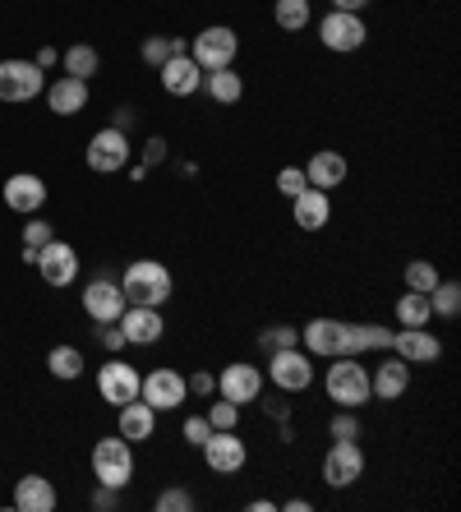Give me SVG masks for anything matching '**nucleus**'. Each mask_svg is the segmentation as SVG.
Wrapping results in <instances>:
<instances>
[{
    "label": "nucleus",
    "mask_w": 461,
    "mask_h": 512,
    "mask_svg": "<svg viewBox=\"0 0 461 512\" xmlns=\"http://www.w3.org/2000/svg\"><path fill=\"white\" fill-rule=\"evenodd\" d=\"M120 291H125L130 305H153V310H162L166 300L176 296V277L157 259H134L130 268L120 273Z\"/></svg>",
    "instance_id": "1"
},
{
    "label": "nucleus",
    "mask_w": 461,
    "mask_h": 512,
    "mask_svg": "<svg viewBox=\"0 0 461 512\" xmlns=\"http://www.w3.org/2000/svg\"><path fill=\"white\" fill-rule=\"evenodd\" d=\"M323 393H328L332 406H346V411H360L369 402V370L355 356H337L323 374Z\"/></svg>",
    "instance_id": "2"
},
{
    "label": "nucleus",
    "mask_w": 461,
    "mask_h": 512,
    "mask_svg": "<svg viewBox=\"0 0 461 512\" xmlns=\"http://www.w3.org/2000/svg\"><path fill=\"white\" fill-rule=\"evenodd\" d=\"M93 476L97 485H111V489H125L134 480V448L130 439L120 434H107V439L93 443Z\"/></svg>",
    "instance_id": "3"
},
{
    "label": "nucleus",
    "mask_w": 461,
    "mask_h": 512,
    "mask_svg": "<svg viewBox=\"0 0 461 512\" xmlns=\"http://www.w3.org/2000/svg\"><path fill=\"white\" fill-rule=\"evenodd\" d=\"M190 56L199 60V70H226V65H236V56H240V37H236V28L208 24L203 33H194V37H190Z\"/></svg>",
    "instance_id": "4"
},
{
    "label": "nucleus",
    "mask_w": 461,
    "mask_h": 512,
    "mask_svg": "<svg viewBox=\"0 0 461 512\" xmlns=\"http://www.w3.org/2000/svg\"><path fill=\"white\" fill-rule=\"evenodd\" d=\"M263 379L282 393H305L314 383V356L300 351V346H286V351H268V374Z\"/></svg>",
    "instance_id": "5"
},
{
    "label": "nucleus",
    "mask_w": 461,
    "mask_h": 512,
    "mask_svg": "<svg viewBox=\"0 0 461 512\" xmlns=\"http://www.w3.org/2000/svg\"><path fill=\"white\" fill-rule=\"evenodd\" d=\"M88 171L97 176H116V171L130 167V134L116 130V125H102V130L88 139V153H83Z\"/></svg>",
    "instance_id": "6"
},
{
    "label": "nucleus",
    "mask_w": 461,
    "mask_h": 512,
    "mask_svg": "<svg viewBox=\"0 0 461 512\" xmlns=\"http://www.w3.org/2000/svg\"><path fill=\"white\" fill-rule=\"evenodd\" d=\"M300 346L309 356H323V360H337V356H351V323L342 319H309L300 328Z\"/></svg>",
    "instance_id": "7"
},
{
    "label": "nucleus",
    "mask_w": 461,
    "mask_h": 512,
    "mask_svg": "<svg viewBox=\"0 0 461 512\" xmlns=\"http://www.w3.org/2000/svg\"><path fill=\"white\" fill-rule=\"evenodd\" d=\"M365 476V448H360V439H332V448L323 453V480H328L332 489H351L355 480Z\"/></svg>",
    "instance_id": "8"
},
{
    "label": "nucleus",
    "mask_w": 461,
    "mask_h": 512,
    "mask_svg": "<svg viewBox=\"0 0 461 512\" xmlns=\"http://www.w3.org/2000/svg\"><path fill=\"white\" fill-rule=\"evenodd\" d=\"M139 397L148 406H153L157 416L162 411H176V406H185V397H190V383H185V374L180 370H148L139 383Z\"/></svg>",
    "instance_id": "9"
},
{
    "label": "nucleus",
    "mask_w": 461,
    "mask_h": 512,
    "mask_svg": "<svg viewBox=\"0 0 461 512\" xmlns=\"http://www.w3.org/2000/svg\"><path fill=\"white\" fill-rule=\"evenodd\" d=\"M365 19L360 14H346V10H328L323 14V24H319V42L328 51H337V56H346V51H360L365 47Z\"/></svg>",
    "instance_id": "10"
},
{
    "label": "nucleus",
    "mask_w": 461,
    "mask_h": 512,
    "mask_svg": "<svg viewBox=\"0 0 461 512\" xmlns=\"http://www.w3.org/2000/svg\"><path fill=\"white\" fill-rule=\"evenodd\" d=\"M47 93V79L33 60H0V102H33Z\"/></svg>",
    "instance_id": "11"
},
{
    "label": "nucleus",
    "mask_w": 461,
    "mask_h": 512,
    "mask_svg": "<svg viewBox=\"0 0 461 512\" xmlns=\"http://www.w3.org/2000/svg\"><path fill=\"white\" fill-rule=\"evenodd\" d=\"M199 453H203V462H208V471H217V476H236L240 466L249 462V448L240 443L236 429H213Z\"/></svg>",
    "instance_id": "12"
},
{
    "label": "nucleus",
    "mask_w": 461,
    "mask_h": 512,
    "mask_svg": "<svg viewBox=\"0 0 461 512\" xmlns=\"http://www.w3.org/2000/svg\"><path fill=\"white\" fill-rule=\"evenodd\" d=\"M139 370H134L130 360H120V356H111L102 370H97V393H102V402H111V406H125V402H134L139 397Z\"/></svg>",
    "instance_id": "13"
},
{
    "label": "nucleus",
    "mask_w": 461,
    "mask_h": 512,
    "mask_svg": "<svg viewBox=\"0 0 461 512\" xmlns=\"http://www.w3.org/2000/svg\"><path fill=\"white\" fill-rule=\"evenodd\" d=\"M33 268L42 273L47 286H70L74 277H79V254H74V245H65V240H47V245L37 250Z\"/></svg>",
    "instance_id": "14"
},
{
    "label": "nucleus",
    "mask_w": 461,
    "mask_h": 512,
    "mask_svg": "<svg viewBox=\"0 0 461 512\" xmlns=\"http://www.w3.org/2000/svg\"><path fill=\"white\" fill-rule=\"evenodd\" d=\"M125 291H120V282H111V277H93V282L83 286V310H88V319L93 323H116L120 314H125Z\"/></svg>",
    "instance_id": "15"
},
{
    "label": "nucleus",
    "mask_w": 461,
    "mask_h": 512,
    "mask_svg": "<svg viewBox=\"0 0 461 512\" xmlns=\"http://www.w3.org/2000/svg\"><path fill=\"white\" fill-rule=\"evenodd\" d=\"M259 393H263V370L245 365V360H236V365H226L217 374V397H226V402L249 406V402H259Z\"/></svg>",
    "instance_id": "16"
},
{
    "label": "nucleus",
    "mask_w": 461,
    "mask_h": 512,
    "mask_svg": "<svg viewBox=\"0 0 461 512\" xmlns=\"http://www.w3.org/2000/svg\"><path fill=\"white\" fill-rule=\"evenodd\" d=\"M116 323H120V333H125L130 346H153L157 337L166 333L162 310H153V305H125V314H120Z\"/></svg>",
    "instance_id": "17"
},
{
    "label": "nucleus",
    "mask_w": 461,
    "mask_h": 512,
    "mask_svg": "<svg viewBox=\"0 0 461 512\" xmlns=\"http://www.w3.org/2000/svg\"><path fill=\"white\" fill-rule=\"evenodd\" d=\"M5 203L24 217L42 213V203H47V180L33 176V171H14V176L5 180Z\"/></svg>",
    "instance_id": "18"
},
{
    "label": "nucleus",
    "mask_w": 461,
    "mask_h": 512,
    "mask_svg": "<svg viewBox=\"0 0 461 512\" xmlns=\"http://www.w3.org/2000/svg\"><path fill=\"white\" fill-rule=\"evenodd\" d=\"M157 74H162V88L171 97H194L203 84V70H199V60L185 51V56H171L166 65H157Z\"/></svg>",
    "instance_id": "19"
},
{
    "label": "nucleus",
    "mask_w": 461,
    "mask_h": 512,
    "mask_svg": "<svg viewBox=\"0 0 461 512\" xmlns=\"http://www.w3.org/2000/svg\"><path fill=\"white\" fill-rule=\"evenodd\" d=\"M346 171H351V162H346L337 148H319V153L305 162V180L314 185V190H337V185H346Z\"/></svg>",
    "instance_id": "20"
},
{
    "label": "nucleus",
    "mask_w": 461,
    "mask_h": 512,
    "mask_svg": "<svg viewBox=\"0 0 461 512\" xmlns=\"http://www.w3.org/2000/svg\"><path fill=\"white\" fill-rule=\"evenodd\" d=\"M392 351L406 360V365H434L443 356V342L425 328H402V333H392Z\"/></svg>",
    "instance_id": "21"
},
{
    "label": "nucleus",
    "mask_w": 461,
    "mask_h": 512,
    "mask_svg": "<svg viewBox=\"0 0 461 512\" xmlns=\"http://www.w3.org/2000/svg\"><path fill=\"white\" fill-rule=\"evenodd\" d=\"M406 388H411V365H406L402 356H388L379 370H369V393L383 397V402L406 397Z\"/></svg>",
    "instance_id": "22"
},
{
    "label": "nucleus",
    "mask_w": 461,
    "mask_h": 512,
    "mask_svg": "<svg viewBox=\"0 0 461 512\" xmlns=\"http://www.w3.org/2000/svg\"><path fill=\"white\" fill-rule=\"evenodd\" d=\"M291 217H296V227L300 231H323L328 227V217H332V199L328 190H300L296 199H291Z\"/></svg>",
    "instance_id": "23"
},
{
    "label": "nucleus",
    "mask_w": 461,
    "mask_h": 512,
    "mask_svg": "<svg viewBox=\"0 0 461 512\" xmlns=\"http://www.w3.org/2000/svg\"><path fill=\"white\" fill-rule=\"evenodd\" d=\"M120 411V439H130V443H148L157 434V411L143 397H134V402L116 406Z\"/></svg>",
    "instance_id": "24"
},
{
    "label": "nucleus",
    "mask_w": 461,
    "mask_h": 512,
    "mask_svg": "<svg viewBox=\"0 0 461 512\" xmlns=\"http://www.w3.org/2000/svg\"><path fill=\"white\" fill-rule=\"evenodd\" d=\"M47 107L56 111V116H79V111L88 107V84L74 79V74H60L56 84H47Z\"/></svg>",
    "instance_id": "25"
},
{
    "label": "nucleus",
    "mask_w": 461,
    "mask_h": 512,
    "mask_svg": "<svg viewBox=\"0 0 461 512\" xmlns=\"http://www.w3.org/2000/svg\"><path fill=\"white\" fill-rule=\"evenodd\" d=\"M14 508L19 512H51L56 508V485L47 476H24L14 485Z\"/></svg>",
    "instance_id": "26"
},
{
    "label": "nucleus",
    "mask_w": 461,
    "mask_h": 512,
    "mask_svg": "<svg viewBox=\"0 0 461 512\" xmlns=\"http://www.w3.org/2000/svg\"><path fill=\"white\" fill-rule=\"evenodd\" d=\"M199 93H208L213 102H222V107H236L240 97H245V79L236 74V65H226V70H203Z\"/></svg>",
    "instance_id": "27"
},
{
    "label": "nucleus",
    "mask_w": 461,
    "mask_h": 512,
    "mask_svg": "<svg viewBox=\"0 0 461 512\" xmlns=\"http://www.w3.org/2000/svg\"><path fill=\"white\" fill-rule=\"evenodd\" d=\"M365 351H392V328L383 323H351V356Z\"/></svg>",
    "instance_id": "28"
},
{
    "label": "nucleus",
    "mask_w": 461,
    "mask_h": 512,
    "mask_svg": "<svg viewBox=\"0 0 461 512\" xmlns=\"http://www.w3.org/2000/svg\"><path fill=\"white\" fill-rule=\"evenodd\" d=\"M429 319H434V310H429L425 291H406V296H397V323H402V328H429Z\"/></svg>",
    "instance_id": "29"
},
{
    "label": "nucleus",
    "mask_w": 461,
    "mask_h": 512,
    "mask_svg": "<svg viewBox=\"0 0 461 512\" xmlns=\"http://www.w3.org/2000/svg\"><path fill=\"white\" fill-rule=\"evenodd\" d=\"M60 65H65V74H74V79H83V84H88V79L102 70V56H97L88 42H79V47H70L65 56H60Z\"/></svg>",
    "instance_id": "30"
},
{
    "label": "nucleus",
    "mask_w": 461,
    "mask_h": 512,
    "mask_svg": "<svg viewBox=\"0 0 461 512\" xmlns=\"http://www.w3.org/2000/svg\"><path fill=\"white\" fill-rule=\"evenodd\" d=\"M185 51H190V42H185V37H162V33H157V37H148V42H143L139 56H143V65H153V70H157V65H166L171 56H185Z\"/></svg>",
    "instance_id": "31"
},
{
    "label": "nucleus",
    "mask_w": 461,
    "mask_h": 512,
    "mask_svg": "<svg viewBox=\"0 0 461 512\" xmlns=\"http://www.w3.org/2000/svg\"><path fill=\"white\" fill-rule=\"evenodd\" d=\"M47 370L56 374V379L74 383V379H79V374H83V351H79V346H51Z\"/></svg>",
    "instance_id": "32"
},
{
    "label": "nucleus",
    "mask_w": 461,
    "mask_h": 512,
    "mask_svg": "<svg viewBox=\"0 0 461 512\" xmlns=\"http://www.w3.org/2000/svg\"><path fill=\"white\" fill-rule=\"evenodd\" d=\"M272 19H277V28H286V33H300V28H309L314 10H309V0H277V5H272Z\"/></svg>",
    "instance_id": "33"
},
{
    "label": "nucleus",
    "mask_w": 461,
    "mask_h": 512,
    "mask_svg": "<svg viewBox=\"0 0 461 512\" xmlns=\"http://www.w3.org/2000/svg\"><path fill=\"white\" fill-rule=\"evenodd\" d=\"M429 310H434V319H457L461 314V286L438 277V286L429 291Z\"/></svg>",
    "instance_id": "34"
},
{
    "label": "nucleus",
    "mask_w": 461,
    "mask_h": 512,
    "mask_svg": "<svg viewBox=\"0 0 461 512\" xmlns=\"http://www.w3.org/2000/svg\"><path fill=\"white\" fill-rule=\"evenodd\" d=\"M402 277H406V291H425V296L438 286V268H434L429 259H411V263H406V273H402Z\"/></svg>",
    "instance_id": "35"
},
{
    "label": "nucleus",
    "mask_w": 461,
    "mask_h": 512,
    "mask_svg": "<svg viewBox=\"0 0 461 512\" xmlns=\"http://www.w3.org/2000/svg\"><path fill=\"white\" fill-rule=\"evenodd\" d=\"M259 346H263V351H286V346H300V328H291V323H272V328H263V333H259Z\"/></svg>",
    "instance_id": "36"
},
{
    "label": "nucleus",
    "mask_w": 461,
    "mask_h": 512,
    "mask_svg": "<svg viewBox=\"0 0 461 512\" xmlns=\"http://www.w3.org/2000/svg\"><path fill=\"white\" fill-rule=\"evenodd\" d=\"M208 425L213 429H236L240 425V406L226 402V397H217V402L208 406Z\"/></svg>",
    "instance_id": "37"
},
{
    "label": "nucleus",
    "mask_w": 461,
    "mask_h": 512,
    "mask_svg": "<svg viewBox=\"0 0 461 512\" xmlns=\"http://www.w3.org/2000/svg\"><path fill=\"white\" fill-rule=\"evenodd\" d=\"M328 434H332L337 443H342V439H360V416L342 406V411H337V416L328 420Z\"/></svg>",
    "instance_id": "38"
},
{
    "label": "nucleus",
    "mask_w": 461,
    "mask_h": 512,
    "mask_svg": "<svg viewBox=\"0 0 461 512\" xmlns=\"http://www.w3.org/2000/svg\"><path fill=\"white\" fill-rule=\"evenodd\" d=\"M300 190H309L305 167H282L277 171V194H282V199H296Z\"/></svg>",
    "instance_id": "39"
},
{
    "label": "nucleus",
    "mask_w": 461,
    "mask_h": 512,
    "mask_svg": "<svg viewBox=\"0 0 461 512\" xmlns=\"http://www.w3.org/2000/svg\"><path fill=\"white\" fill-rule=\"evenodd\" d=\"M194 508V494L190 489H162V494H157V512H190Z\"/></svg>",
    "instance_id": "40"
},
{
    "label": "nucleus",
    "mask_w": 461,
    "mask_h": 512,
    "mask_svg": "<svg viewBox=\"0 0 461 512\" xmlns=\"http://www.w3.org/2000/svg\"><path fill=\"white\" fill-rule=\"evenodd\" d=\"M208 434H213V425H208V416H190L185 425H180V439L190 443V448H203L208 443Z\"/></svg>",
    "instance_id": "41"
},
{
    "label": "nucleus",
    "mask_w": 461,
    "mask_h": 512,
    "mask_svg": "<svg viewBox=\"0 0 461 512\" xmlns=\"http://www.w3.org/2000/svg\"><path fill=\"white\" fill-rule=\"evenodd\" d=\"M47 240H56L51 222H24V250H42Z\"/></svg>",
    "instance_id": "42"
},
{
    "label": "nucleus",
    "mask_w": 461,
    "mask_h": 512,
    "mask_svg": "<svg viewBox=\"0 0 461 512\" xmlns=\"http://www.w3.org/2000/svg\"><path fill=\"white\" fill-rule=\"evenodd\" d=\"M97 342L107 346L111 356H120V351L130 346V342H125V333H120V323H97Z\"/></svg>",
    "instance_id": "43"
},
{
    "label": "nucleus",
    "mask_w": 461,
    "mask_h": 512,
    "mask_svg": "<svg viewBox=\"0 0 461 512\" xmlns=\"http://www.w3.org/2000/svg\"><path fill=\"white\" fill-rule=\"evenodd\" d=\"M185 383H190L194 397H213V393H217V374H213V370H194Z\"/></svg>",
    "instance_id": "44"
},
{
    "label": "nucleus",
    "mask_w": 461,
    "mask_h": 512,
    "mask_svg": "<svg viewBox=\"0 0 461 512\" xmlns=\"http://www.w3.org/2000/svg\"><path fill=\"white\" fill-rule=\"evenodd\" d=\"M162 162H166V139H162V134H153V139L143 143V162H139V167H162Z\"/></svg>",
    "instance_id": "45"
},
{
    "label": "nucleus",
    "mask_w": 461,
    "mask_h": 512,
    "mask_svg": "<svg viewBox=\"0 0 461 512\" xmlns=\"http://www.w3.org/2000/svg\"><path fill=\"white\" fill-rule=\"evenodd\" d=\"M93 508H102V512L120 508V489H111V485H97V494H93Z\"/></svg>",
    "instance_id": "46"
},
{
    "label": "nucleus",
    "mask_w": 461,
    "mask_h": 512,
    "mask_svg": "<svg viewBox=\"0 0 461 512\" xmlns=\"http://www.w3.org/2000/svg\"><path fill=\"white\" fill-rule=\"evenodd\" d=\"M33 65H37V70H51V65H60V51H56V47H42Z\"/></svg>",
    "instance_id": "47"
},
{
    "label": "nucleus",
    "mask_w": 461,
    "mask_h": 512,
    "mask_svg": "<svg viewBox=\"0 0 461 512\" xmlns=\"http://www.w3.org/2000/svg\"><path fill=\"white\" fill-rule=\"evenodd\" d=\"M332 10H346V14H365L369 0H332Z\"/></svg>",
    "instance_id": "48"
},
{
    "label": "nucleus",
    "mask_w": 461,
    "mask_h": 512,
    "mask_svg": "<svg viewBox=\"0 0 461 512\" xmlns=\"http://www.w3.org/2000/svg\"><path fill=\"white\" fill-rule=\"evenodd\" d=\"M277 508H286V512H309L314 503H309V499H286V503H277Z\"/></svg>",
    "instance_id": "49"
},
{
    "label": "nucleus",
    "mask_w": 461,
    "mask_h": 512,
    "mask_svg": "<svg viewBox=\"0 0 461 512\" xmlns=\"http://www.w3.org/2000/svg\"><path fill=\"white\" fill-rule=\"evenodd\" d=\"M130 120H134V111L120 107V111H116V130H130Z\"/></svg>",
    "instance_id": "50"
},
{
    "label": "nucleus",
    "mask_w": 461,
    "mask_h": 512,
    "mask_svg": "<svg viewBox=\"0 0 461 512\" xmlns=\"http://www.w3.org/2000/svg\"><path fill=\"white\" fill-rule=\"evenodd\" d=\"M249 508H254V512H277V503H272V499H254Z\"/></svg>",
    "instance_id": "51"
}]
</instances>
